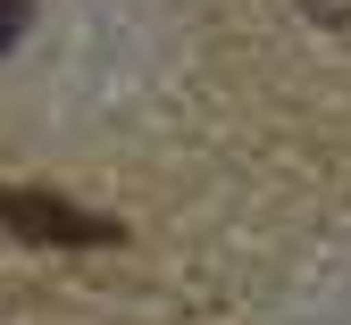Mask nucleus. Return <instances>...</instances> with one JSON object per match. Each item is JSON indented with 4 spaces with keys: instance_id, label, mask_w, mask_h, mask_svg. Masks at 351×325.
Wrapping results in <instances>:
<instances>
[{
    "instance_id": "1",
    "label": "nucleus",
    "mask_w": 351,
    "mask_h": 325,
    "mask_svg": "<svg viewBox=\"0 0 351 325\" xmlns=\"http://www.w3.org/2000/svg\"><path fill=\"white\" fill-rule=\"evenodd\" d=\"M0 225H9L17 242H51V250H101V242H117L125 225L117 217H93V209H75V200H59V192H0Z\"/></svg>"
},
{
    "instance_id": "2",
    "label": "nucleus",
    "mask_w": 351,
    "mask_h": 325,
    "mask_svg": "<svg viewBox=\"0 0 351 325\" xmlns=\"http://www.w3.org/2000/svg\"><path fill=\"white\" fill-rule=\"evenodd\" d=\"M25 9H34V0H0V51H9V42H17V25H25Z\"/></svg>"
}]
</instances>
